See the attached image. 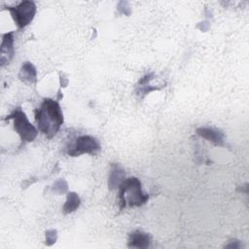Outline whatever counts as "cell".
<instances>
[{"mask_svg": "<svg viewBox=\"0 0 249 249\" xmlns=\"http://www.w3.org/2000/svg\"><path fill=\"white\" fill-rule=\"evenodd\" d=\"M14 32H9L3 36L1 45V65L9 62L14 55Z\"/></svg>", "mask_w": 249, "mask_h": 249, "instance_id": "8992f818", "label": "cell"}, {"mask_svg": "<svg viewBox=\"0 0 249 249\" xmlns=\"http://www.w3.org/2000/svg\"><path fill=\"white\" fill-rule=\"evenodd\" d=\"M35 120L39 130L48 138L53 137L63 124V114L57 101L46 98L35 111Z\"/></svg>", "mask_w": 249, "mask_h": 249, "instance_id": "6da1fadb", "label": "cell"}, {"mask_svg": "<svg viewBox=\"0 0 249 249\" xmlns=\"http://www.w3.org/2000/svg\"><path fill=\"white\" fill-rule=\"evenodd\" d=\"M7 10L11 13L18 27L23 28L33 19L36 13V6L33 1H22L16 7H8Z\"/></svg>", "mask_w": 249, "mask_h": 249, "instance_id": "277c9868", "label": "cell"}, {"mask_svg": "<svg viewBox=\"0 0 249 249\" xmlns=\"http://www.w3.org/2000/svg\"><path fill=\"white\" fill-rule=\"evenodd\" d=\"M197 133L202 137L214 142L217 145L223 144V134L212 128H198Z\"/></svg>", "mask_w": 249, "mask_h": 249, "instance_id": "9c48e42d", "label": "cell"}, {"mask_svg": "<svg viewBox=\"0 0 249 249\" xmlns=\"http://www.w3.org/2000/svg\"><path fill=\"white\" fill-rule=\"evenodd\" d=\"M151 237L148 233L135 231L129 234L128 238V246L129 247H137V248H147L150 246Z\"/></svg>", "mask_w": 249, "mask_h": 249, "instance_id": "52a82bcc", "label": "cell"}, {"mask_svg": "<svg viewBox=\"0 0 249 249\" xmlns=\"http://www.w3.org/2000/svg\"><path fill=\"white\" fill-rule=\"evenodd\" d=\"M124 178V173L122 169H119V167L117 165H115V168L112 169L111 172V176L109 179V186L111 189L115 188L116 186H119L121 183L120 181Z\"/></svg>", "mask_w": 249, "mask_h": 249, "instance_id": "8fae6325", "label": "cell"}, {"mask_svg": "<svg viewBox=\"0 0 249 249\" xmlns=\"http://www.w3.org/2000/svg\"><path fill=\"white\" fill-rule=\"evenodd\" d=\"M18 77L20 80L27 83H35L36 82V69L30 62L26 61L22 64Z\"/></svg>", "mask_w": 249, "mask_h": 249, "instance_id": "ba28073f", "label": "cell"}, {"mask_svg": "<svg viewBox=\"0 0 249 249\" xmlns=\"http://www.w3.org/2000/svg\"><path fill=\"white\" fill-rule=\"evenodd\" d=\"M99 148H100V145L95 138L89 135H84V136H80L76 140V143L74 144V146L71 149H69L68 154L72 157H76L85 153H89V154L94 153L98 151Z\"/></svg>", "mask_w": 249, "mask_h": 249, "instance_id": "5b68a950", "label": "cell"}, {"mask_svg": "<svg viewBox=\"0 0 249 249\" xmlns=\"http://www.w3.org/2000/svg\"><path fill=\"white\" fill-rule=\"evenodd\" d=\"M8 120H14V128L24 142H31L37 136V129L28 121L26 115L20 108L15 109L8 117Z\"/></svg>", "mask_w": 249, "mask_h": 249, "instance_id": "3957f363", "label": "cell"}, {"mask_svg": "<svg viewBox=\"0 0 249 249\" xmlns=\"http://www.w3.org/2000/svg\"><path fill=\"white\" fill-rule=\"evenodd\" d=\"M149 199V196L144 194L141 189V182L136 177L124 180L119 185L120 208L125 206H141Z\"/></svg>", "mask_w": 249, "mask_h": 249, "instance_id": "7a4b0ae2", "label": "cell"}, {"mask_svg": "<svg viewBox=\"0 0 249 249\" xmlns=\"http://www.w3.org/2000/svg\"><path fill=\"white\" fill-rule=\"evenodd\" d=\"M79 205H80V198L78 195L75 193H70L67 196V200L63 206V210L65 213H69L74 211Z\"/></svg>", "mask_w": 249, "mask_h": 249, "instance_id": "30bf717a", "label": "cell"}]
</instances>
